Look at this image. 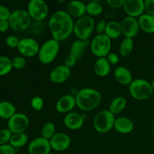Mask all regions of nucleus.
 Wrapping results in <instances>:
<instances>
[{"mask_svg": "<svg viewBox=\"0 0 154 154\" xmlns=\"http://www.w3.org/2000/svg\"><path fill=\"white\" fill-rule=\"evenodd\" d=\"M87 5L79 0H73L67 3L66 6V11L72 17L81 18L85 15Z\"/></svg>", "mask_w": 154, "mask_h": 154, "instance_id": "nucleus-19", "label": "nucleus"}, {"mask_svg": "<svg viewBox=\"0 0 154 154\" xmlns=\"http://www.w3.org/2000/svg\"><path fill=\"white\" fill-rule=\"evenodd\" d=\"M144 11H146V14L154 16V0L144 1Z\"/></svg>", "mask_w": 154, "mask_h": 154, "instance_id": "nucleus-39", "label": "nucleus"}, {"mask_svg": "<svg viewBox=\"0 0 154 154\" xmlns=\"http://www.w3.org/2000/svg\"><path fill=\"white\" fill-rule=\"evenodd\" d=\"M111 64L106 57L98 58L94 63V72L99 77H105L111 72Z\"/></svg>", "mask_w": 154, "mask_h": 154, "instance_id": "nucleus-22", "label": "nucleus"}, {"mask_svg": "<svg viewBox=\"0 0 154 154\" xmlns=\"http://www.w3.org/2000/svg\"><path fill=\"white\" fill-rule=\"evenodd\" d=\"M52 150L57 152L65 151L71 144V138L64 132H57L49 140Z\"/></svg>", "mask_w": 154, "mask_h": 154, "instance_id": "nucleus-15", "label": "nucleus"}, {"mask_svg": "<svg viewBox=\"0 0 154 154\" xmlns=\"http://www.w3.org/2000/svg\"><path fill=\"white\" fill-rule=\"evenodd\" d=\"M14 105L8 101L0 102V118L9 120L16 114Z\"/></svg>", "mask_w": 154, "mask_h": 154, "instance_id": "nucleus-26", "label": "nucleus"}, {"mask_svg": "<svg viewBox=\"0 0 154 154\" xmlns=\"http://www.w3.org/2000/svg\"><path fill=\"white\" fill-rule=\"evenodd\" d=\"M87 44L86 41L77 39V40L74 41L73 43L71 45L69 54L74 56L77 60H79L84 56L85 50L87 48Z\"/></svg>", "mask_w": 154, "mask_h": 154, "instance_id": "nucleus-25", "label": "nucleus"}, {"mask_svg": "<svg viewBox=\"0 0 154 154\" xmlns=\"http://www.w3.org/2000/svg\"><path fill=\"white\" fill-rule=\"evenodd\" d=\"M84 116L77 112H70L66 114L63 120L64 125L71 130H78L82 128L84 123Z\"/></svg>", "mask_w": 154, "mask_h": 154, "instance_id": "nucleus-18", "label": "nucleus"}, {"mask_svg": "<svg viewBox=\"0 0 154 154\" xmlns=\"http://www.w3.org/2000/svg\"><path fill=\"white\" fill-rule=\"evenodd\" d=\"M40 45L35 39L32 38H24L20 40L17 50L24 57H33L38 55Z\"/></svg>", "mask_w": 154, "mask_h": 154, "instance_id": "nucleus-11", "label": "nucleus"}, {"mask_svg": "<svg viewBox=\"0 0 154 154\" xmlns=\"http://www.w3.org/2000/svg\"><path fill=\"white\" fill-rule=\"evenodd\" d=\"M32 108L35 111H39L43 108L44 107V100L42 97L38 96H35L32 97L30 102Z\"/></svg>", "mask_w": 154, "mask_h": 154, "instance_id": "nucleus-35", "label": "nucleus"}, {"mask_svg": "<svg viewBox=\"0 0 154 154\" xmlns=\"http://www.w3.org/2000/svg\"><path fill=\"white\" fill-rule=\"evenodd\" d=\"M8 22L12 29L16 32H21L29 27L32 18L26 10L17 9L11 12Z\"/></svg>", "mask_w": 154, "mask_h": 154, "instance_id": "nucleus-8", "label": "nucleus"}, {"mask_svg": "<svg viewBox=\"0 0 154 154\" xmlns=\"http://www.w3.org/2000/svg\"><path fill=\"white\" fill-rule=\"evenodd\" d=\"M126 99L123 96H117L111 100L109 105V111L113 114H118L121 113L126 107Z\"/></svg>", "mask_w": 154, "mask_h": 154, "instance_id": "nucleus-27", "label": "nucleus"}, {"mask_svg": "<svg viewBox=\"0 0 154 154\" xmlns=\"http://www.w3.org/2000/svg\"><path fill=\"white\" fill-rule=\"evenodd\" d=\"M11 12L9 8L3 5H0V21L8 20L10 18Z\"/></svg>", "mask_w": 154, "mask_h": 154, "instance_id": "nucleus-37", "label": "nucleus"}, {"mask_svg": "<svg viewBox=\"0 0 154 154\" xmlns=\"http://www.w3.org/2000/svg\"><path fill=\"white\" fill-rule=\"evenodd\" d=\"M114 78L119 84L122 85H129L133 81L132 74L129 69L124 66L116 68L114 72Z\"/></svg>", "mask_w": 154, "mask_h": 154, "instance_id": "nucleus-21", "label": "nucleus"}, {"mask_svg": "<svg viewBox=\"0 0 154 154\" xmlns=\"http://www.w3.org/2000/svg\"><path fill=\"white\" fill-rule=\"evenodd\" d=\"M114 128L117 132L129 134L134 129V123L131 119L126 117H120L115 119Z\"/></svg>", "mask_w": 154, "mask_h": 154, "instance_id": "nucleus-20", "label": "nucleus"}, {"mask_svg": "<svg viewBox=\"0 0 154 154\" xmlns=\"http://www.w3.org/2000/svg\"><path fill=\"white\" fill-rule=\"evenodd\" d=\"M123 9L128 17H132L138 19L144 14V0H124Z\"/></svg>", "mask_w": 154, "mask_h": 154, "instance_id": "nucleus-12", "label": "nucleus"}, {"mask_svg": "<svg viewBox=\"0 0 154 154\" xmlns=\"http://www.w3.org/2000/svg\"><path fill=\"white\" fill-rule=\"evenodd\" d=\"M5 43L7 46L11 48H17L18 45L20 43V39L15 35H9L6 38Z\"/></svg>", "mask_w": 154, "mask_h": 154, "instance_id": "nucleus-36", "label": "nucleus"}, {"mask_svg": "<svg viewBox=\"0 0 154 154\" xmlns=\"http://www.w3.org/2000/svg\"><path fill=\"white\" fill-rule=\"evenodd\" d=\"M10 28V24L8 20L0 21V32H5Z\"/></svg>", "mask_w": 154, "mask_h": 154, "instance_id": "nucleus-44", "label": "nucleus"}, {"mask_svg": "<svg viewBox=\"0 0 154 154\" xmlns=\"http://www.w3.org/2000/svg\"><path fill=\"white\" fill-rule=\"evenodd\" d=\"M151 84V87H152V89H153V90L154 91V79L152 81V82L150 83Z\"/></svg>", "mask_w": 154, "mask_h": 154, "instance_id": "nucleus-45", "label": "nucleus"}, {"mask_svg": "<svg viewBox=\"0 0 154 154\" xmlns=\"http://www.w3.org/2000/svg\"><path fill=\"white\" fill-rule=\"evenodd\" d=\"M72 75L71 69L64 65L54 68L50 73V80L54 84H63L69 79Z\"/></svg>", "mask_w": 154, "mask_h": 154, "instance_id": "nucleus-16", "label": "nucleus"}, {"mask_svg": "<svg viewBox=\"0 0 154 154\" xmlns=\"http://www.w3.org/2000/svg\"><path fill=\"white\" fill-rule=\"evenodd\" d=\"M120 23H121L122 34L125 37L133 38L138 35L140 30V26L137 18L127 16L122 20Z\"/></svg>", "mask_w": 154, "mask_h": 154, "instance_id": "nucleus-14", "label": "nucleus"}, {"mask_svg": "<svg viewBox=\"0 0 154 154\" xmlns=\"http://www.w3.org/2000/svg\"><path fill=\"white\" fill-rule=\"evenodd\" d=\"M28 135L25 132L12 134V136L9 141V144L14 149H18L25 146L28 143Z\"/></svg>", "mask_w": 154, "mask_h": 154, "instance_id": "nucleus-28", "label": "nucleus"}, {"mask_svg": "<svg viewBox=\"0 0 154 154\" xmlns=\"http://www.w3.org/2000/svg\"><path fill=\"white\" fill-rule=\"evenodd\" d=\"M140 29L146 33L153 34L154 33V16L144 14L138 18Z\"/></svg>", "mask_w": 154, "mask_h": 154, "instance_id": "nucleus-23", "label": "nucleus"}, {"mask_svg": "<svg viewBox=\"0 0 154 154\" xmlns=\"http://www.w3.org/2000/svg\"><path fill=\"white\" fill-rule=\"evenodd\" d=\"M106 58L111 65H117L120 61V57L116 53H110Z\"/></svg>", "mask_w": 154, "mask_h": 154, "instance_id": "nucleus-42", "label": "nucleus"}, {"mask_svg": "<svg viewBox=\"0 0 154 154\" xmlns=\"http://www.w3.org/2000/svg\"><path fill=\"white\" fill-rule=\"evenodd\" d=\"M129 91L132 98L137 100H146L153 94L151 84L142 78L132 81L129 86Z\"/></svg>", "mask_w": 154, "mask_h": 154, "instance_id": "nucleus-4", "label": "nucleus"}, {"mask_svg": "<svg viewBox=\"0 0 154 154\" xmlns=\"http://www.w3.org/2000/svg\"><path fill=\"white\" fill-rule=\"evenodd\" d=\"M29 126V117L23 113H16L8 120V129L12 132V134L25 132Z\"/></svg>", "mask_w": 154, "mask_h": 154, "instance_id": "nucleus-10", "label": "nucleus"}, {"mask_svg": "<svg viewBox=\"0 0 154 154\" xmlns=\"http://www.w3.org/2000/svg\"><path fill=\"white\" fill-rule=\"evenodd\" d=\"M60 51V42L51 38L44 42L40 46L38 58L39 62L44 65L51 64L57 57Z\"/></svg>", "mask_w": 154, "mask_h": 154, "instance_id": "nucleus-3", "label": "nucleus"}, {"mask_svg": "<svg viewBox=\"0 0 154 154\" xmlns=\"http://www.w3.org/2000/svg\"><path fill=\"white\" fill-rule=\"evenodd\" d=\"M73 19L66 11H57L50 17L48 21L49 28L52 38L60 42L68 38L74 31Z\"/></svg>", "mask_w": 154, "mask_h": 154, "instance_id": "nucleus-1", "label": "nucleus"}, {"mask_svg": "<svg viewBox=\"0 0 154 154\" xmlns=\"http://www.w3.org/2000/svg\"><path fill=\"white\" fill-rule=\"evenodd\" d=\"M103 8L97 2H90L86 6V11L89 16H99L102 13Z\"/></svg>", "mask_w": 154, "mask_h": 154, "instance_id": "nucleus-32", "label": "nucleus"}, {"mask_svg": "<svg viewBox=\"0 0 154 154\" xmlns=\"http://www.w3.org/2000/svg\"><path fill=\"white\" fill-rule=\"evenodd\" d=\"M51 146L48 139L38 137L30 141L28 145V152L29 154H50Z\"/></svg>", "mask_w": 154, "mask_h": 154, "instance_id": "nucleus-13", "label": "nucleus"}, {"mask_svg": "<svg viewBox=\"0 0 154 154\" xmlns=\"http://www.w3.org/2000/svg\"><path fill=\"white\" fill-rule=\"evenodd\" d=\"M26 11L32 19L42 22L48 17L49 8L44 0H31L27 5Z\"/></svg>", "mask_w": 154, "mask_h": 154, "instance_id": "nucleus-9", "label": "nucleus"}, {"mask_svg": "<svg viewBox=\"0 0 154 154\" xmlns=\"http://www.w3.org/2000/svg\"><path fill=\"white\" fill-rule=\"evenodd\" d=\"M76 106L81 111H90L97 108L102 101L100 92L93 88H83L75 95Z\"/></svg>", "mask_w": 154, "mask_h": 154, "instance_id": "nucleus-2", "label": "nucleus"}, {"mask_svg": "<svg viewBox=\"0 0 154 154\" xmlns=\"http://www.w3.org/2000/svg\"><path fill=\"white\" fill-rule=\"evenodd\" d=\"M56 133L57 132H56L55 124L52 122H48V123H45L41 130L42 138L48 140L51 139Z\"/></svg>", "mask_w": 154, "mask_h": 154, "instance_id": "nucleus-31", "label": "nucleus"}, {"mask_svg": "<svg viewBox=\"0 0 154 154\" xmlns=\"http://www.w3.org/2000/svg\"><path fill=\"white\" fill-rule=\"evenodd\" d=\"M12 69L11 60L5 56H0V76L9 74Z\"/></svg>", "mask_w": 154, "mask_h": 154, "instance_id": "nucleus-30", "label": "nucleus"}, {"mask_svg": "<svg viewBox=\"0 0 154 154\" xmlns=\"http://www.w3.org/2000/svg\"><path fill=\"white\" fill-rule=\"evenodd\" d=\"M12 132L8 128L0 129V145L9 144Z\"/></svg>", "mask_w": 154, "mask_h": 154, "instance_id": "nucleus-34", "label": "nucleus"}, {"mask_svg": "<svg viewBox=\"0 0 154 154\" xmlns=\"http://www.w3.org/2000/svg\"><path fill=\"white\" fill-rule=\"evenodd\" d=\"M105 34L111 39H116L119 38L122 35L121 23L116 20L108 22Z\"/></svg>", "mask_w": 154, "mask_h": 154, "instance_id": "nucleus-24", "label": "nucleus"}, {"mask_svg": "<svg viewBox=\"0 0 154 154\" xmlns=\"http://www.w3.org/2000/svg\"><path fill=\"white\" fill-rule=\"evenodd\" d=\"M106 2L111 8H123L124 0H107Z\"/></svg>", "mask_w": 154, "mask_h": 154, "instance_id": "nucleus-43", "label": "nucleus"}, {"mask_svg": "<svg viewBox=\"0 0 154 154\" xmlns=\"http://www.w3.org/2000/svg\"><path fill=\"white\" fill-rule=\"evenodd\" d=\"M77 61H78V60H77L74 56H72V54H69L67 56H66V58H65L64 66H66V67L71 69H72L75 65H76Z\"/></svg>", "mask_w": 154, "mask_h": 154, "instance_id": "nucleus-38", "label": "nucleus"}, {"mask_svg": "<svg viewBox=\"0 0 154 154\" xmlns=\"http://www.w3.org/2000/svg\"><path fill=\"white\" fill-rule=\"evenodd\" d=\"M111 48V39L105 34L97 35L95 36L90 43V50L92 54L98 58L107 57L110 54Z\"/></svg>", "mask_w": 154, "mask_h": 154, "instance_id": "nucleus-7", "label": "nucleus"}, {"mask_svg": "<svg viewBox=\"0 0 154 154\" xmlns=\"http://www.w3.org/2000/svg\"><path fill=\"white\" fill-rule=\"evenodd\" d=\"M0 154H16V149L9 144L0 145Z\"/></svg>", "mask_w": 154, "mask_h": 154, "instance_id": "nucleus-40", "label": "nucleus"}, {"mask_svg": "<svg viewBox=\"0 0 154 154\" xmlns=\"http://www.w3.org/2000/svg\"><path fill=\"white\" fill-rule=\"evenodd\" d=\"M76 106L75 96L72 94H66L60 98L56 104V110L61 114H69Z\"/></svg>", "mask_w": 154, "mask_h": 154, "instance_id": "nucleus-17", "label": "nucleus"}, {"mask_svg": "<svg viewBox=\"0 0 154 154\" xmlns=\"http://www.w3.org/2000/svg\"><path fill=\"white\" fill-rule=\"evenodd\" d=\"M106 26H107V22L105 20H100L96 23L95 29H96V32L98 33V35L105 34Z\"/></svg>", "mask_w": 154, "mask_h": 154, "instance_id": "nucleus-41", "label": "nucleus"}, {"mask_svg": "<svg viewBox=\"0 0 154 154\" xmlns=\"http://www.w3.org/2000/svg\"><path fill=\"white\" fill-rule=\"evenodd\" d=\"M134 48V42L133 39L131 38H126L122 40L121 43L120 45L119 48V53L121 57H126L130 55L131 53L132 52Z\"/></svg>", "mask_w": 154, "mask_h": 154, "instance_id": "nucleus-29", "label": "nucleus"}, {"mask_svg": "<svg viewBox=\"0 0 154 154\" xmlns=\"http://www.w3.org/2000/svg\"><path fill=\"white\" fill-rule=\"evenodd\" d=\"M13 69H22L26 65V60L23 56H17L11 60Z\"/></svg>", "mask_w": 154, "mask_h": 154, "instance_id": "nucleus-33", "label": "nucleus"}, {"mask_svg": "<svg viewBox=\"0 0 154 154\" xmlns=\"http://www.w3.org/2000/svg\"><path fill=\"white\" fill-rule=\"evenodd\" d=\"M115 119L114 114L109 110L101 111L93 119V127L99 133H107L114 128Z\"/></svg>", "mask_w": 154, "mask_h": 154, "instance_id": "nucleus-6", "label": "nucleus"}, {"mask_svg": "<svg viewBox=\"0 0 154 154\" xmlns=\"http://www.w3.org/2000/svg\"><path fill=\"white\" fill-rule=\"evenodd\" d=\"M95 27L94 19L89 15H84L82 17L78 18L75 23L73 32L78 37V39L87 41L92 35Z\"/></svg>", "mask_w": 154, "mask_h": 154, "instance_id": "nucleus-5", "label": "nucleus"}]
</instances>
